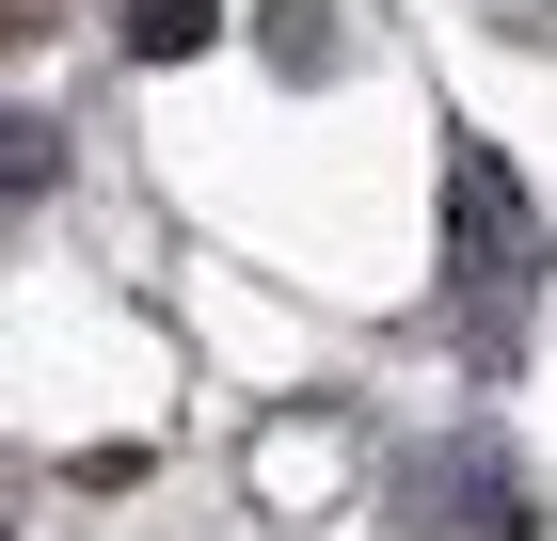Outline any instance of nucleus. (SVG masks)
Segmentation results:
<instances>
[{
    "label": "nucleus",
    "instance_id": "nucleus-1",
    "mask_svg": "<svg viewBox=\"0 0 557 541\" xmlns=\"http://www.w3.org/2000/svg\"><path fill=\"white\" fill-rule=\"evenodd\" d=\"M446 208H462V287L510 319V287H525V192H510V160L462 144V160H446Z\"/></svg>",
    "mask_w": 557,
    "mask_h": 541
},
{
    "label": "nucleus",
    "instance_id": "nucleus-2",
    "mask_svg": "<svg viewBox=\"0 0 557 541\" xmlns=\"http://www.w3.org/2000/svg\"><path fill=\"white\" fill-rule=\"evenodd\" d=\"M223 33V0H128V64H191Z\"/></svg>",
    "mask_w": 557,
    "mask_h": 541
},
{
    "label": "nucleus",
    "instance_id": "nucleus-3",
    "mask_svg": "<svg viewBox=\"0 0 557 541\" xmlns=\"http://www.w3.org/2000/svg\"><path fill=\"white\" fill-rule=\"evenodd\" d=\"M271 64L319 81V64H335V0H271Z\"/></svg>",
    "mask_w": 557,
    "mask_h": 541
}]
</instances>
